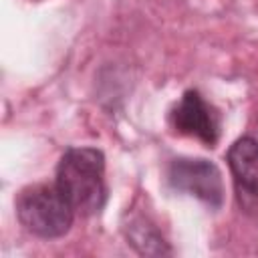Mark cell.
I'll use <instances>...</instances> for the list:
<instances>
[{
    "label": "cell",
    "mask_w": 258,
    "mask_h": 258,
    "mask_svg": "<svg viewBox=\"0 0 258 258\" xmlns=\"http://www.w3.org/2000/svg\"><path fill=\"white\" fill-rule=\"evenodd\" d=\"M54 183L77 214H99L109 198L103 151L97 147H69L56 165Z\"/></svg>",
    "instance_id": "1"
},
{
    "label": "cell",
    "mask_w": 258,
    "mask_h": 258,
    "mask_svg": "<svg viewBox=\"0 0 258 258\" xmlns=\"http://www.w3.org/2000/svg\"><path fill=\"white\" fill-rule=\"evenodd\" d=\"M75 208L56 187V183H34L16 198V216L26 232L38 238L64 236L75 220Z\"/></svg>",
    "instance_id": "2"
},
{
    "label": "cell",
    "mask_w": 258,
    "mask_h": 258,
    "mask_svg": "<svg viewBox=\"0 0 258 258\" xmlns=\"http://www.w3.org/2000/svg\"><path fill=\"white\" fill-rule=\"evenodd\" d=\"M167 183L171 189L198 198L210 208L224 202V181L216 163L200 157H177L167 167Z\"/></svg>",
    "instance_id": "3"
},
{
    "label": "cell",
    "mask_w": 258,
    "mask_h": 258,
    "mask_svg": "<svg viewBox=\"0 0 258 258\" xmlns=\"http://www.w3.org/2000/svg\"><path fill=\"white\" fill-rule=\"evenodd\" d=\"M169 123L177 133L196 137L208 147H214L220 139V117L196 89L181 95L179 103L169 113Z\"/></svg>",
    "instance_id": "4"
},
{
    "label": "cell",
    "mask_w": 258,
    "mask_h": 258,
    "mask_svg": "<svg viewBox=\"0 0 258 258\" xmlns=\"http://www.w3.org/2000/svg\"><path fill=\"white\" fill-rule=\"evenodd\" d=\"M226 161L234 177L240 206L258 210V139L250 135L236 139L226 153Z\"/></svg>",
    "instance_id": "5"
},
{
    "label": "cell",
    "mask_w": 258,
    "mask_h": 258,
    "mask_svg": "<svg viewBox=\"0 0 258 258\" xmlns=\"http://www.w3.org/2000/svg\"><path fill=\"white\" fill-rule=\"evenodd\" d=\"M125 236H127V242L143 256H165V254H171V248L167 246L163 236L143 216H137V218L129 220V224L125 226Z\"/></svg>",
    "instance_id": "6"
}]
</instances>
